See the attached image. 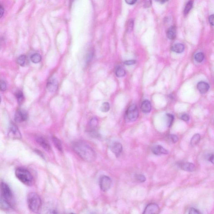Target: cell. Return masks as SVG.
I'll return each mask as SVG.
<instances>
[{
  "label": "cell",
  "instance_id": "obj_1",
  "mask_svg": "<svg viewBox=\"0 0 214 214\" xmlns=\"http://www.w3.org/2000/svg\"><path fill=\"white\" fill-rule=\"evenodd\" d=\"M74 151L85 161L92 162L96 159V154L86 142L82 141H75L72 144Z\"/></svg>",
  "mask_w": 214,
  "mask_h": 214
},
{
  "label": "cell",
  "instance_id": "obj_2",
  "mask_svg": "<svg viewBox=\"0 0 214 214\" xmlns=\"http://www.w3.org/2000/svg\"><path fill=\"white\" fill-rule=\"evenodd\" d=\"M14 205L13 192L9 186L4 182H1L0 206L2 209L8 210Z\"/></svg>",
  "mask_w": 214,
  "mask_h": 214
},
{
  "label": "cell",
  "instance_id": "obj_3",
  "mask_svg": "<svg viewBox=\"0 0 214 214\" xmlns=\"http://www.w3.org/2000/svg\"><path fill=\"white\" fill-rule=\"evenodd\" d=\"M17 178L25 185L31 186L34 184V178L28 169L23 167H19L15 171Z\"/></svg>",
  "mask_w": 214,
  "mask_h": 214
},
{
  "label": "cell",
  "instance_id": "obj_4",
  "mask_svg": "<svg viewBox=\"0 0 214 214\" xmlns=\"http://www.w3.org/2000/svg\"><path fill=\"white\" fill-rule=\"evenodd\" d=\"M27 205L31 211L37 213L39 211L42 205L41 199L35 192H30L27 198Z\"/></svg>",
  "mask_w": 214,
  "mask_h": 214
},
{
  "label": "cell",
  "instance_id": "obj_5",
  "mask_svg": "<svg viewBox=\"0 0 214 214\" xmlns=\"http://www.w3.org/2000/svg\"><path fill=\"white\" fill-rule=\"evenodd\" d=\"M139 111L135 104L130 106L125 114V119L128 122H133L137 119L139 117Z\"/></svg>",
  "mask_w": 214,
  "mask_h": 214
},
{
  "label": "cell",
  "instance_id": "obj_6",
  "mask_svg": "<svg viewBox=\"0 0 214 214\" xmlns=\"http://www.w3.org/2000/svg\"><path fill=\"white\" fill-rule=\"evenodd\" d=\"M112 184V180L108 176L104 175L100 179V187L103 192H107L109 190L111 187Z\"/></svg>",
  "mask_w": 214,
  "mask_h": 214
},
{
  "label": "cell",
  "instance_id": "obj_7",
  "mask_svg": "<svg viewBox=\"0 0 214 214\" xmlns=\"http://www.w3.org/2000/svg\"><path fill=\"white\" fill-rule=\"evenodd\" d=\"M9 137L13 139H20L21 138V132L14 123H11L8 131Z\"/></svg>",
  "mask_w": 214,
  "mask_h": 214
},
{
  "label": "cell",
  "instance_id": "obj_8",
  "mask_svg": "<svg viewBox=\"0 0 214 214\" xmlns=\"http://www.w3.org/2000/svg\"><path fill=\"white\" fill-rule=\"evenodd\" d=\"M28 115L27 112L24 110H19L15 115V120L18 123L25 122L28 119Z\"/></svg>",
  "mask_w": 214,
  "mask_h": 214
},
{
  "label": "cell",
  "instance_id": "obj_9",
  "mask_svg": "<svg viewBox=\"0 0 214 214\" xmlns=\"http://www.w3.org/2000/svg\"><path fill=\"white\" fill-rule=\"evenodd\" d=\"M110 149L116 157H119L123 151V146L120 142H114L111 144Z\"/></svg>",
  "mask_w": 214,
  "mask_h": 214
},
{
  "label": "cell",
  "instance_id": "obj_10",
  "mask_svg": "<svg viewBox=\"0 0 214 214\" xmlns=\"http://www.w3.org/2000/svg\"><path fill=\"white\" fill-rule=\"evenodd\" d=\"M159 206L155 203H151L147 205L144 210L143 214H152L157 213L159 212Z\"/></svg>",
  "mask_w": 214,
  "mask_h": 214
},
{
  "label": "cell",
  "instance_id": "obj_11",
  "mask_svg": "<svg viewBox=\"0 0 214 214\" xmlns=\"http://www.w3.org/2000/svg\"><path fill=\"white\" fill-rule=\"evenodd\" d=\"M37 143L46 151H49L51 150L50 145L49 141L45 138L42 136H38L36 139Z\"/></svg>",
  "mask_w": 214,
  "mask_h": 214
},
{
  "label": "cell",
  "instance_id": "obj_12",
  "mask_svg": "<svg viewBox=\"0 0 214 214\" xmlns=\"http://www.w3.org/2000/svg\"><path fill=\"white\" fill-rule=\"evenodd\" d=\"M46 87L49 91L50 92H55L58 88L57 80L54 78H50L47 82Z\"/></svg>",
  "mask_w": 214,
  "mask_h": 214
},
{
  "label": "cell",
  "instance_id": "obj_13",
  "mask_svg": "<svg viewBox=\"0 0 214 214\" xmlns=\"http://www.w3.org/2000/svg\"><path fill=\"white\" fill-rule=\"evenodd\" d=\"M153 153L156 155L167 154L168 151L160 145H155L152 148Z\"/></svg>",
  "mask_w": 214,
  "mask_h": 214
},
{
  "label": "cell",
  "instance_id": "obj_14",
  "mask_svg": "<svg viewBox=\"0 0 214 214\" xmlns=\"http://www.w3.org/2000/svg\"><path fill=\"white\" fill-rule=\"evenodd\" d=\"M197 88L201 94H205L208 92L209 90V85L207 82L201 81L198 82L197 85Z\"/></svg>",
  "mask_w": 214,
  "mask_h": 214
},
{
  "label": "cell",
  "instance_id": "obj_15",
  "mask_svg": "<svg viewBox=\"0 0 214 214\" xmlns=\"http://www.w3.org/2000/svg\"><path fill=\"white\" fill-rule=\"evenodd\" d=\"M180 166L181 169L187 172H192L195 169V166L194 165L191 163H181L180 165Z\"/></svg>",
  "mask_w": 214,
  "mask_h": 214
},
{
  "label": "cell",
  "instance_id": "obj_16",
  "mask_svg": "<svg viewBox=\"0 0 214 214\" xmlns=\"http://www.w3.org/2000/svg\"><path fill=\"white\" fill-rule=\"evenodd\" d=\"M141 110L145 114L150 113L151 110V105L150 101L148 100L143 101L141 104Z\"/></svg>",
  "mask_w": 214,
  "mask_h": 214
},
{
  "label": "cell",
  "instance_id": "obj_17",
  "mask_svg": "<svg viewBox=\"0 0 214 214\" xmlns=\"http://www.w3.org/2000/svg\"><path fill=\"white\" fill-rule=\"evenodd\" d=\"M176 28L172 26L169 28L166 32V36L169 39L174 40L176 37Z\"/></svg>",
  "mask_w": 214,
  "mask_h": 214
},
{
  "label": "cell",
  "instance_id": "obj_18",
  "mask_svg": "<svg viewBox=\"0 0 214 214\" xmlns=\"http://www.w3.org/2000/svg\"><path fill=\"white\" fill-rule=\"evenodd\" d=\"M98 124V120L96 118H93L89 122V130L92 133H94L95 130Z\"/></svg>",
  "mask_w": 214,
  "mask_h": 214
},
{
  "label": "cell",
  "instance_id": "obj_19",
  "mask_svg": "<svg viewBox=\"0 0 214 214\" xmlns=\"http://www.w3.org/2000/svg\"><path fill=\"white\" fill-rule=\"evenodd\" d=\"M52 140H53V142L54 143V146L58 149V150L61 152H62L63 151V148L62 142H61L60 140L54 136H53L52 138Z\"/></svg>",
  "mask_w": 214,
  "mask_h": 214
},
{
  "label": "cell",
  "instance_id": "obj_20",
  "mask_svg": "<svg viewBox=\"0 0 214 214\" xmlns=\"http://www.w3.org/2000/svg\"><path fill=\"white\" fill-rule=\"evenodd\" d=\"M172 50L174 53H183L184 51V46L182 44H176L172 47Z\"/></svg>",
  "mask_w": 214,
  "mask_h": 214
},
{
  "label": "cell",
  "instance_id": "obj_21",
  "mask_svg": "<svg viewBox=\"0 0 214 214\" xmlns=\"http://www.w3.org/2000/svg\"><path fill=\"white\" fill-rule=\"evenodd\" d=\"M200 134L197 133L192 137L190 143L192 147H195L200 142Z\"/></svg>",
  "mask_w": 214,
  "mask_h": 214
},
{
  "label": "cell",
  "instance_id": "obj_22",
  "mask_svg": "<svg viewBox=\"0 0 214 214\" xmlns=\"http://www.w3.org/2000/svg\"><path fill=\"white\" fill-rule=\"evenodd\" d=\"M31 60L34 63H38L41 62L42 60V57L41 55L38 53L33 54L31 56Z\"/></svg>",
  "mask_w": 214,
  "mask_h": 214
},
{
  "label": "cell",
  "instance_id": "obj_23",
  "mask_svg": "<svg viewBox=\"0 0 214 214\" xmlns=\"http://www.w3.org/2000/svg\"><path fill=\"white\" fill-rule=\"evenodd\" d=\"M193 0H190L187 3L184 9V13L185 15H187L190 12V10L192 9L193 7Z\"/></svg>",
  "mask_w": 214,
  "mask_h": 214
},
{
  "label": "cell",
  "instance_id": "obj_24",
  "mask_svg": "<svg viewBox=\"0 0 214 214\" xmlns=\"http://www.w3.org/2000/svg\"><path fill=\"white\" fill-rule=\"evenodd\" d=\"M115 74H116L118 78H122V77L125 76V74H126V72L123 67H120L116 69Z\"/></svg>",
  "mask_w": 214,
  "mask_h": 214
},
{
  "label": "cell",
  "instance_id": "obj_25",
  "mask_svg": "<svg viewBox=\"0 0 214 214\" xmlns=\"http://www.w3.org/2000/svg\"><path fill=\"white\" fill-rule=\"evenodd\" d=\"M166 124L169 127H170L172 125L174 121V117L170 114H167L166 115Z\"/></svg>",
  "mask_w": 214,
  "mask_h": 214
},
{
  "label": "cell",
  "instance_id": "obj_26",
  "mask_svg": "<svg viewBox=\"0 0 214 214\" xmlns=\"http://www.w3.org/2000/svg\"><path fill=\"white\" fill-rule=\"evenodd\" d=\"M18 64L21 66L25 65L27 63V57L25 55H21L19 56L17 59Z\"/></svg>",
  "mask_w": 214,
  "mask_h": 214
},
{
  "label": "cell",
  "instance_id": "obj_27",
  "mask_svg": "<svg viewBox=\"0 0 214 214\" xmlns=\"http://www.w3.org/2000/svg\"><path fill=\"white\" fill-rule=\"evenodd\" d=\"M194 58H195V60L198 63H201L204 59V55L203 53H197L195 55Z\"/></svg>",
  "mask_w": 214,
  "mask_h": 214
},
{
  "label": "cell",
  "instance_id": "obj_28",
  "mask_svg": "<svg viewBox=\"0 0 214 214\" xmlns=\"http://www.w3.org/2000/svg\"><path fill=\"white\" fill-rule=\"evenodd\" d=\"M135 179L138 182H141V183L145 182L146 181L145 176L142 174H136L135 176Z\"/></svg>",
  "mask_w": 214,
  "mask_h": 214
},
{
  "label": "cell",
  "instance_id": "obj_29",
  "mask_svg": "<svg viewBox=\"0 0 214 214\" xmlns=\"http://www.w3.org/2000/svg\"><path fill=\"white\" fill-rule=\"evenodd\" d=\"M110 109V106L108 103L105 102L103 103L102 106H101L100 110L103 112H107L109 111Z\"/></svg>",
  "mask_w": 214,
  "mask_h": 214
},
{
  "label": "cell",
  "instance_id": "obj_30",
  "mask_svg": "<svg viewBox=\"0 0 214 214\" xmlns=\"http://www.w3.org/2000/svg\"><path fill=\"white\" fill-rule=\"evenodd\" d=\"M16 97L17 99L18 103L20 104L22 103L23 102L24 99V97L23 93L21 91L18 92H17Z\"/></svg>",
  "mask_w": 214,
  "mask_h": 214
},
{
  "label": "cell",
  "instance_id": "obj_31",
  "mask_svg": "<svg viewBox=\"0 0 214 214\" xmlns=\"http://www.w3.org/2000/svg\"><path fill=\"white\" fill-rule=\"evenodd\" d=\"M133 20H129L128 24L127 30L128 31H131L133 29Z\"/></svg>",
  "mask_w": 214,
  "mask_h": 214
},
{
  "label": "cell",
  "instance_id": "obj_32",
  "mask_svg": "<svg viewBox=\"0 0 214 214\" xmlns=\"http://www.w3.org/2000/svg\"><path fill=\"white\" fill-rule=\"evenodd\" d=\"M6 89V84L3 80L1 81V89L2 91H4Z\"/></svg>",
  "mask_w": 214,
  "mask_h": 214
},
{
  "label": "cell",
  "instance_id": "obj_33",
  "mask_svg": "<svg viewBox=\"0 0 214 214\" xmlns=\"http://www.w3.org/2000/svg\"><path fill=\"white\" fill-rule=\"evenodd\" d=\"M170 138L171 141H172L174 143H175L176 142H177L178 141V138L177 136L175 135L172 134L170 135Z\"/></svg>",
  "mask_w": 214,
  "mask_h": 214
},
{
  "label": "cell",
  "instance_id": "obj_34",
  "mask_svg": "<svg viewBox=\"0 0 214 214\" xmlns=\"http://www.w3.org/2000/svg\"><path fill=\"white\" fill-rule=\"evenodd\" d=\"M190 116L188 115L187 114H184L182 115V116H181V119L183 120V121H184V122H188L189 120H190Z\"/></svg>",
  "mask_w": 214,
  "mask_h": 214
},
{
  "label": "cell",
  "instance_id": "obj_35",
  "mask_svg": "<svg viewBox=\"0 0 214 214\" xmlns=\"http://www.w3.org/2000/svg\"><path fill=\"white\" fill-rule=\"evenodd\" d=\"M189 213L191 214H200V212L198 209H195V208H192L190 209Z\"/></svg>",
  "mask_w": 214,
  "mask_h": 214
},
{
  "label": "cell",
  "instance_id": "obj_36",
  "mask_svg": "<svg viewBox=\"0 0 214 214\" xmlns=\"http://www.w3.org/2000/svg\"><path fill=\"white\" fill-rule=\"evenodd\" d=\"M151 5V0H145L144 6L146 8L150 7Z\"/></svg>",
  "mask_w": 214,
  "mask_h": 214
},
{
  "label": "cell",
  "instance_id": "obj_37",
  "mask_svg": "<svg viewBox=\"0 0 214 214\" xmlns=\"http://www.w3.org/2000/svg\"><path fill=\"white\" fill-rule=\"evenodd\" d=\"M136 61L134 60H130L126 61L124 62V64L127 65H133V64H136Z\"/></svg>",
  "mask_w": 214,
  "mask_h": 214
},
{
  "label": "cell",
  "instance_id": "obj_38",
  "mask_svg": "<svg viewBox=\"0 0 214 214\" xmlns=\"http://www.w3.org/2000/svg\"><path fill=\"white\" fill-rule=\"evenodd\" d=\"M209 21L210 24L214 26V14L212 15L209 17Z\"/></svg>",
  "mask_w": 214,
  "mask_h": 214
},
{
  "label": "cell",
  "instance_id": "obj_39",
  "mask_svg": "<svg viewBox=\"0 0 214 214\" xmlns=\"http://www.w3.org/2000/svg\"><path fill=\"white\" fill-rule=\"evenodd\" d=\"M137 0H125V2L129 5H133L137 2Z\"/></svg>",
  "mask_w": 214,
  "mask_h": 214
},
{
  "label": "cell",
  "instance_id": "obj_40",
  "mask_svg": "<svg viewBox=\"0 0 214 214\" xmlns=\"http://www.w3.org/2000/svg\"><path fill=\"white\" fill-rule=\"evenodd\" d=\"M208 160L214 165V154L210 155L208 157Z\"/></svg>",
  "mask_w": 214,
  "mask_h": 214
},
{
  "label": "cell",
  "instance_id": "obj_41",
  "mask_svg": "<svg viewBox=\"0 0 214 214\" xmlns=\"http://www.w3.org/2000/svg\"><path fill=\"white\" fill-rule=\"evenodd\" d=\"M4 8L3 7L2 5L1 6V11H0V14H1V17H2L3 16V14H4Z\"/></svg>",
  "mask_w": 214,
  "mask_h": 214
},
{
  "label": "cell",
  "instance_id": "obj_42",
  "mask_svg": "<svg viewBox=\"0 0 214 214\" xmlns=\"http://www.w3.org/2000/svg\"><path fill=\"white\" fill-rule=\"evenodd\" d=\"M155 1H156V2H158V3L163 4V3H165L168 2L169 0H155Z\"/></svg>",
  "mask_w": 214,
  "mask_h": 214
}]
</instances>
